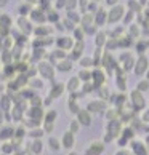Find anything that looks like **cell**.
Masks as SVG:
<instances>
[{
	"mask_svg": "<svg viewBox=\"0 0 149 155\" xmlns=\"http://www.w3.org/2000/svg\"><path fill=\"white\" fill-rule=\"evenodd\" d=\"M72 142H74V139H72L71 133H67V134L64 136V146H66V147H71V146H72Z\"/></svg>",
	"mask_w": 149,
	"mask_h": 155,
	"instance_id": "6da1fadb",
	"label": "cell"
},
{
	"mask_svg": "<svg viewBox=\"0 0 149 155\" xmlns=\"http://www.w3.org/2000/svg\"><path fill=\"white\" fill-rule=\"evenodd\" d=\"M80 118H82V123H85V125L90 123V118H88L87 114H80Z\"/></svg>",
	"mask_w": 149,
	"mask_h": 155,
	"instance_id": "7a4b0ae2",
	"label": "cell"
},
{
	"mask_svg": "<svg viewBox=\"0 0 149 155\" xmlns=\"http://www.w3.org/2000/svg\"><path fill=\"white\" fill-rule=\"evenodd\" d=\"M40 149H42V144H40V142H36V144H34V150H36V152H39Z\"/></svg>",
	"mask_w": 149,
	"mask_h": 155,
	"instance_id": "3957f363",
	"label": "cell"
},
{
	"mask_svg": "<svg viewBox=\"0 0 149 155\" xmlns=\"http://www.w3.org/2000/svg\"><path fill=\"white\" fill-rule=\"evenodd\" d=\"M76 83H77V78H72L71 80V85H69V88L72 90V88H76Z\"/></svg>",
	"mask_w": 149,
	"mask_h": 155,
	"instance_id": "277c9868",
	"label": "cell"
},
{
	"mask_svg": "<svg viewBox=\"0 0 149 155\" xmlns=\"http://www.w3.org/2000/svg\"><path fill=\"white\" fill-rule=\"evenodd\" d=\"M50 144L53 146V149H58V142H56L55 139H51V141H50Z\"/></svg>",
	"mask_w": 149,
	"mask_h": 155,
	"instance_id": "5b68a950",
	"label": "cell"
}]
</instances>
